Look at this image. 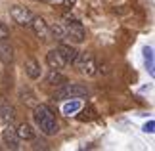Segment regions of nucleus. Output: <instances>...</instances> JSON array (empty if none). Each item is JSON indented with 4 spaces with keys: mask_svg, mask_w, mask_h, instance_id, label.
Returning a JSON list of instances; mask_svg holds the SVG:
<instances>
[{
    "mask_svg": "<svg viewBox=\"0 0 155 151\" xmlns=\"http://www.w3.org/2000/svg\"><path fill=\"white\" fill-rule=\"evenodd\" d=\"M35 120H37V124L40 126V130L46 136L58 134V130H59L58 120H56V117H54V113L48 105H37L35 107Z\"/></svg>",
    "mask_w": 155,
    "mask_h": 151,
    "instance_id": "1",
    "label": "nucleus"
},
{
    "mask_svg": "<svg viewBox=\"0 0 155 151\" xmlns=\"http://www.w3.org/2000/svg\"><path fill=\"white\" fill-rule=\"evenodd\" d=\"M88 90L82 84H61V90L56 92V100H71V98H84Z\"/></svg>",
    "mask_w": 155,
    "mask_h": 151,
    "instance_id": "2",
    "label": "nucleus"
},
{
    "mask_svg": "<svg viewBox=\"0 0 155 151\" xmlns=\"http://www.w3.org/2000/svg\"><path fill=\"white\" fill-rule=\"evenodd\" d=\"M73 63L82 71V73H86L88 77H92L94 73H96V61H94L92 54H88V52L77 54V57H75V61H73Z\"/></svg>",
    "mask_w": 155,
    "mask_h": 151,
    "instance_id": "3",
    "label": "nucleus"
},
{
    "mask_svg": "<svg viewBox=\"0 0 155 151\" xmlns=\"http://www.w3.org/2000/svg\"><path fill=\"white\" fill-rule=\"evenodd\" d=\"M10 15H12V19L15 23H19V25H31V21L35 17L31 11L27 8H23V6H14V8L10 10Z\"/></svg>",
    "mask_w": 155,
    "mask_h": 151,
    "instance_id": "4",
    "label": "nucleus"
},
{
    "mask_svg": "<svg viewBox=\"0 0 155 151\" xmlns=\"http://www.w3.org/2000/svg\"><path fill=\"white\" fill-rule=\"evenodd\" d=\"M65 37H67L71 42H77V44H79V42L84 40L86 31H84V27H82L79 21H73L67 29H65Z\"/></svg>",
    "mask_w": 155,
    "mask_h": 151,
    "instance_id": "5",
    "label": "nucleus"
},
{
    "mask_svg": "<svg viewBox=\"0 0 155 151\" xmlns=\"http://www.w3.org/2000/svg\"><path fill=\"white\" fill-rule=\"evenodd\" d=\"M46 61H48L50 69H58V71L67 65V61H65V57L59 54V50H50L48 54H46Z\"/></svg>",
    "mask_w": 155,
    "mask_h": 151,
    "instance_id": "6",
    "label": "nucleus"
},
{
    "mask_svg": "<svg viewBox=\"0 0 155 151\" xmlns=\"http://www.w3.org/2000/svg\"><path fill=\"white\" fill-rule=\"evenodd\" d=\"M31 27H33V31L37 33V37H38V38H42V40H48L50 29H48V25H46V21L42 19V17H33V21H31Z\"/></svg>",
    "mask_w": 155,
    "mask_h": 151,
    "instance_id": "7",
    "label": "nucleus"
},
{
    "mask_svg": "<svg viewBox=\"0 0 155 151\" xmlns=\"http://www.w3.org/2000/svg\"><path fill=\"white\" fill-rule=\"evenodd\" d=\"M2 136H4V142L8 143V146L12 149H17V143H19V138H17V132L15 128H12V126H6L4 132H2Z\"/></svg>",
    "mask_w": 155,
    "mask_h": 151,
    "instance_id": "8",
    "label": "nucleus"
},
{
    "mask_svg": "<svg viewBox=\"0 0 155 151\" xmlns=\"http://www.w3.org/2000/svg\"><path fill=\"white\" fill-rule=\"evenodd\" d=\"M82 107V103H81V100H77V98H71V100H67L63 103V107H61V111H63V115H67V117H71V115H75L77 111H79Z\"/></svg>",
    "mask_w": 155,
    "mask_h": 151,
    "instance_id": "9",
    "label": "nucleus"
},
{
    "mask_svg": "<svg viewBox=\"0 0 155 151\" xmlns=\"http://www.w3.org/2000/svg\"><path fill=\"white\" fill-rule=\"evenodd\" d=\"M12 59H14V50H12V46L8 42H0V61L2 63H12Z\"/></svg>",
    "mask_w": 155,
    "mask_h": 151,
    "instance_id": "10",
    "label": "nucleus"
},
{
    "mask_svg": "<svg viewBox=\"0 0 155 151\" xmlns=\"http://www.w3.org/2000/svg\"><path fill=\"white\" fill-rule=\"evenodd\" d=\"M58 50H59V54L65 57V61H67V63H73L75 57H77V54H79L73 46H69V44H59Z\"/></svg>",
    "mask_w": 155,
    "mask_h": 151,
    "instance_id": "11",
    "label": "nucleus"
},
{
    "mask_svg": "<svg viewBox=\"0 0 155 151\" xmlns=\"http://www.w3.org/2000/svg\"><path fill=\"white\" fill-rule=\"evenodd\" d=\"M25 73L29 75V78H38L40 77V65L37 59H27L25 63Z\"/></svg>",
    "mask_w": 155,
    "mask_h": 151,
    "instance_id": "12",
    "label": "nucleus"
},
{
    "mask_svg": "<svg viewBox=\"0 0 155 151\" xmlns=\"http://www.w3.org/2000/svg\"><path fill=\"white\" fill-rule=\"evenodd\" d=\"M15 132H17V138H19V140H33V138H35V132H33V128L27 123L19 124L15 128Z\"/></svg>",
    "mask_w": 155,
    "mask_h": 151,
    "instance_id": "13",
    "label": "nucleus"
},
{
    "mask_svg": "<svg viewBox=\"0 0 155 151\" xmlns=\"http://www.w3.org/2000/svg\"><path fill=\"white\" fill-rule=\"evenodd\" d=\"M46 82H48V84H65V82H67V78L59 73L58 69H52L50 73L46 75Z\"/></svg>",
    "mask_w": 155,
    "mask_h": 151,
    "instance_id": "14",
    "label": "nucleus"
},
{
    "mask_svg": "<svg viewBox=\"0 0 155 151\" xmlns=\"http://www.w3.org/2000/svg\"><path fill=\"white\" fill-rule=\"evenodd\" d=\"M144 59H146V67H147V71H150V75L153 77L155 71H153V48L151 46L144 48Z\"/></svg>",
    "mask_w": 155,
    "mask_h": 151,
    "instance_id": "15",
    "label": "nucleus"
},
{
    "mask_svg": "<svg viewBox=\"0 0 155 151\" xmlns=\"http://www.w3.org/2000/svg\"><path fill=\"white\" fill-rule=\"evenodd\" d=\"M79 113V120H92V119H96V109H94L92 105H88V107H84V109H79L77 111Z\"/></svg>",
    "mask_w": 155,
    "mask_h": 151,
    "instance_id": "16",
    "label": "nucleus"
},
{
    "mask_svg": "<svg viewBox=\"0 0 155 151\" xmlns=\"http://www.w3.org/2000/svg\"><path fill=\"white\" fill-rule=\"evenodd\" d=\"M15 111H14V107H10V105H4L2 107V111H0V115H2V119H4V123H12L14 120V115Z\"/></svg>",
    "mask_w": 155,
    "mask_h": 151,
    "instance_id": "17",
    "label": "nucleus"
},
{
    "mask_svg": "<svg viewBox=\"0 0 155 151\" xmlns=\"http://www.w3.org/2000/svg\"><path fill=\"white\" fill-rule=\"evenodd\" d=\"M52 37L56 38V40H61V38H65V29H63V25H59V23H56V25L52 27Z\"/></svg>",
    "mask_w": 155,
    "mask_h": 151,
    "instance_id": "18",
    "label": "nucleus"
},
{
    "mask_svg": "<svg viewBox=\"0 0 155 151\" xmlns=\"http://www.w3.org/2000/svg\"><path fill=\"white\" fill-rule=\"evenodd\" d=\"M10 37V29L6 27V23L0 21V40H4V38H8Z\"/></svg>",
    "mask_w": 155,
    "mask_h": 151,
    "instance_id": "19",
    "label": "nucleus"
},
{
    "mask_svg": "<svg viewBox=\"0 0 155 151\" xmlns=\"http://www.w3.org/2000/svg\"><path fill=\"white\" fill-rule=\"evenodd\" d=\"M144 132H147V134H153V132H155V120H150V123L144 126Z\"/></svg>",
    "mask_w": 155,
    "mask_h": 151,
    "instance_id": "20",
    "label": "nucleus"
},
{
    "mask_svg": "<svg viewBox=\"0 0 155 151\" xmlns=\"http://www.w3.org/2000/svg\"><path fill=\"white\" fill-rule=\"evenodd\" d=\"M75 4H77V0H63V6H65V8H73Z\"/></svg>",
    "mask_w": 155,
    "mask_h": 151,
    "instance_id": "21",
    "label": "nucleus"
},
{
    "mask_svg": "<svg viewBox=\"0 0 155 151\" xmlns=\"http://www.w3.org/2000/svg\"><path fill=\"white\" fill-rule=\"evenodd\" d=\"M38 2H46V0H38Z\"/></svg>",
    "mask_w": 155,
    "mask_h": 151,
    "instance_id": "22",
    "label": "nucleus"
}]
</instances>
